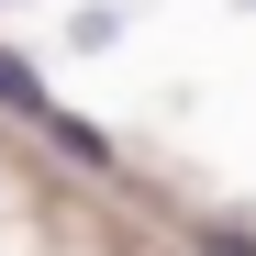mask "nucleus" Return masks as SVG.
<instances>
[{
    "label": "nucleus",
    "instance_id": "obj_1",
    "mask_svg": "<svg viewBox=\"0 0 256 256\" xmlns=\"http://www.w3.org/2000/svg\"><path fill=\"white\" fill-rule=\"evenodd\" d=\"M0 100H12V112H56V100H45V78L12 67V56H0Z\"/></svg>",
    "mask_w": 256,
    "mask_h": 256
}]
</instances>
